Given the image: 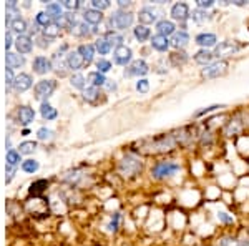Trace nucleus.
Returning a JSON list of instances; mask_svg holds the SVG:
<instances>
[{
  "label": "nucleus",
  "instance_id": "f257e3e1",
  "mask_svg": "<svg viewBox=\"0 0 249 246\" xmlns=\"http://www.w3.org/2000/svg\"><path fill=\"white\" fill-rule=\"evenodd\" d=\"M144 143H150L148 145V153H163V151H170L173 148L178 145V140H176V135L173 133H164V135L155 136L151 140H146Z\"/></svg>",
  "mask_w": 249,
  "mask_h": 246
},
{
  "label": "nucleus",
  "instance_id": "f03ea898",
  "mask_svg": "<svg viewBox=\"0 0 249 246\" xmlns=\"http://www.w3.org/2000/svg\"><path fill=\"white\" fill-rule=\"evenodd\" d=\"M142 168H143V161L140 160L136 155H133V153H128V155L124 156L118 165V170L123 176L138 175V173L142 171Z\"/></svg>",
  "mask_w": 249,
  "mask_h": 246
},
{
  "label": "nucleus",
  "instance_id": "7ed1b4c3",
  "mask_svg": "<svg viewBox=\"0 0 249 246\" xmlns=\"http://www.w3.org/2000/svg\"><path fill=\"white\" fill-rule=\"evenodd\" d=\"M176 171H179V163H176V161H158L151 170V176L155 180H164L173 176Z\"/></svg>",
  "mask_w": 249,
  "mask_h": 246
},
{
  "label": "nucleus",
  "instance_id": "20e7f679",
  "mask_svg": "<svg viewBox=\"0 0 249 246\" xmlns=\"http://www.w3.org/2000/svg\"><path fill=\"white\" fill-rule=\"evenodd\" d=\"M133 20H135V15L131 14V12L116 10L110 17V27L115 30H124V29H128V27H131Z\"/></svg>",
  "mask_w": 249,
  "mask_h": 246
},
{
  "label": "nucleus",
  "instance_id": "39448f33",
  "mask_svg": "<svg viewBox=\"0 0 249 246\" xmlns=\"http://www.w3.org/2000/svg\"><path fill=\"white\" fill-rule=\"evenodd\" d=\"M55 87H57L55 80H40V82L37 83V87H35V98L47 100L48 96L53 94Z\"/></svg>",
  "mask_w": 249,
  "mask_h": 246
},
{
  "label": "nucleus",
  "instance_id": "423d86ee",
  "mask_svg": "<svg viewBox=\"0 0 249 246\" xmlns=\"http://www.w3.org/2000/svg\"><path fill=\"white\" fill-rule=\"evenodd\" d=\"M226 70H228V62H224V60H219V62L211 63V65H208L206 68H203L201 75L206 76V78H218V76L223 75Z\"/></svg>",
  "mask_w": 249,
  "mask_h": 246
},
{
  "label": "nucleus",
  "instance_id": "0eeeda50",
  "mask_svg": "<svg viewBox=\"0 0 249 246\" xmlns=\"http://www.w3.org/2000/svg\"><path fill=\"white\" fill-rule=\"evenodd\" d=\"M241 50V45H238V43L234 42H221L219 45H216L214 48V57L218 58H223V57H230V55L236 54V52Z\"/></svg>",
  "mask_w": 249,
  "mask_h": 246
},
{
  "label": "nucleus",
  "instance_id": "6e6552de",
  "mask_svg": "<svg viewBox=\"0 0 249 246\" xmlns=\"http://www.w3.org/2000/svg\"><path fill=\"white\" fill-rule=\"evenodd\" d=\"M160 10L156 9V7H151V5H146V7H143L142 10H140V14H138V20H140V23L142 25H150V23H153L158 20L160 17Z\"/></svg>",
  "mask_w": 249,
  "mask_h": 246
},
{
  "label": "nucleus",
  "instance_id": "1a4fd4ad",
  "mask_svg": "<svg viewBox=\"0 0 249 246\" xmlns=\"http://www.w3.org/2000/svg\"><path fill=\"white\" fill-rule=\"evenodd\" d=\"M148 72H150V67H148V63L144 62V60H135V62H131V65L124 70V75L143 76V75H146Z\"/></svg>",
  "mask_w": 249,
  "mask_h": 246
},
{
  "label": "nucleus",
  "instance_id": "9d476101",
  "mask_svg": "<svg viewBox=\"0 0 249 246\" xmlns=\"http://www.w3.org/2000/svg\"><path fill=\"white\" fill-rule=\"evenodd\" d=\"M131 58H133V52H131L130 47L123 45L115 48V54H113L115 63H118V65H128L131 62Z\"/></svg>",
  "mask_w": 249,
  "mask_h": 246
},
{
  "label": "nucleus",
  "instance_id": "9b49d317",
  "mask_svg": "<svg viewBox=\"0 0 249 246\" xmlns=\"http://www.w3.org/2000/svg\"><path fill=\"white\" fill-rule=\"evenodd\" d=\"M244 128V123H243V118H241V114L234 115L230 122L226 123L224 127V135L226 136H232V135H239Z\"/></svg>",
  "mask_w": 249,
  "mask_h": 246
},
{
  "label": "nucleus",
  "instance_id": "f8f14e48",
  "mask_svg": "<svg viewBox=\"0 0 249 246\" xmlns=\"http://www.w3.org/2000/svg\"><path fill=\"white\" fill-rule=\"evenodd\" d=\"M171 17L179 22H184L186 19H190V7L184 2H178L171 7Z\"/></svg>",
  "mask_w": 249,
  "mask_h": 246
},
{
  "label": "nucleus",
  "instance_id": "ddd939ff",
  "mask_svg": "<svg viewBox=\"0 0 249 246\" xmlns=\"http://www.w3.org/2000/svg\"><path fill=\"white\" fill-rule=\"evenodd\" d=\"M156 32H158V35H163V37H170V35H175L176 34V25L175 22H171V20H158L156 22Z\"/></svg>",
  "mask_w": 249,
  "mask_h": 246
},
{
  "label": "nucleus",
  "instance_id": "4468645a",
  "mask_svg": "<svg viewBox=\"0 0 249 246\" xmlns=\"http://www.w3.org/2000/svg\"><path fill=\"white\" fill-rule=\"evenodd\" d=\"M196 43L208 50V48L218 45V37H216L214 34H210V32H204V34H199L198 37H196Z\"/></svg>",
  "mask_w": 249,
  "mask_h": 246
},
{
  "label": "nucleus",
  "instance_id": "2eb2a0df",
  "mask_svg": "<svg viewBox=\"0 0 249 246\" xmlns=\"http://www.w3.org/2000/svg\"><path fill=\"white\" fill-rule=\"evenodd\" d=\"M32 83H34V80H32V76L29 74H20V75L15 76L14 88L17 92H25L32 87Z\"/></svg>",
  "mask_w": 249,
  "mask_h": 246
},
{
  "label": "nucleus",
  "instance_id": "dca6fc26",
  "mask_svg": "<svg viewBox=\"0 0 249 246\" xmlns=\"http://www.w3.org/2000/svg\"><path fill=\"white\" fill-rule=\"evenodd\" d=\"M15 47L20 54H30L32 48H34V42L29 35H18L17 40H15Z\"/></svg>",
  "mask_w": 249,
  "mask_h": 246
},
{
  "label": "nucleus",
  "instance_id": "f3484780",
  "mask_svg": "<svg viewBox=\"0 0 249 246\" xmlns=\"http://www.w3.org/2000/svg\"><path fill=\"white\" fill-rule=\"evenodd\" d=\"M52 68H53V63H52L47 57H37V58L34 60V70H35V74L43 75V74H47V72H50Z\"/></svg>",
  "mask_w": 249,
  "mask_h": 246
},
{
  "label": "nucleus",
  "instance_id": "a211bd4d",
  "mask_svg": "<svg viewBox=\"0 0 249 246\" xmlns=\"http://www.w3.org/2000/svg\"><path fill=\"white\" fill-rule=\"evenodd\" d=\"M17 116H18V122L22 123V125H30L32 122H34V118H35V112L32 110L30 107L23 105V107L18 108Z\"/></svg>",
  "mask_w": 249,
  "mask_h": 246
},
{
  "label": "nucleus",
  "instance_id": "6ab92c4d",
  "mask_svg": "<svg viewBox=\"0 0 249 246\" xmlns=\"http://www.w3.org/2000/svg\"><path fill=\"white\" fill-rule=\"evenodd\" d=\"M83 63H85V60L78 54V50L70 52V54L67 55V67L71 68V70H80V68L83 67Z\"/></svg>",
  "mask_w": 249,
  "mask_h": 246
},
{
  "label": "nucleus",
  "instance_id": "aec40b11",
  "mask_svg": "<svg viewBox=\"0 0 249 246\" xmlns=\"http://www.w3.org/2000/svg\"><path fill=\"white\" fill-rule=\"evenodd\" d=\"M188 43H190V35H188L186 30L176 32V34L173 35V38H171V45L175 48H184Z\"/></svg>",
  "mask_w": 249,
  "mask_h": 246
},
{
  "label": "nucleus",
  "instance_id": "412c9836",
  "mask_svg": "<svg viewBox=\"0 0 249 246\" xmlns=\"http://www.w3.org/2000/svg\"><path fill=\"white\" fill-rule=\"evenodd\" d=\"M171 45V40H168V37H163V35H153L151 37V47L158 52H166Z\"/></svg>",
  "mask_w": 249,
  "mask_h": 246
},
{
  "label": "nucleus",
  "instance_id": "4be33fe9",
  "mask_svg": "<svg viewBox=\"0 0 249 246\" xmlns=\"http://www.w3.org/2000/svg\"><path fill=\"white\" fill-rule=\"evenodd\" d=\"M83 20H85V23H90V25H98V23L103 20V14L96 9L85 10V14H83Z\"/></svg>",
  "mask_w": 249,
  "mask_h": 246
},
{
  "label": "nucleus",
  "instance_id": "5701e85b",
  "mask_svg": "<svg viewBox=\"0 0 249 246\" xmlns=\"http://www.w3.org/2000/svg\"><path fill=\"white\" fill-rule=\"evenodd\" d=\"M214 57V54H213L211 50H206V48H201L199 52H196L195 54V62L199 63V65H211V60Z\"/></svg>",
  "mask_w": 249,
  "mask_h": 246
},
{
  "label": "nucleus",
  "instance_id": "b1692460",
  "mask_svg": "<svg viewBox=\"0 0 249 246\" xmlns=\"http://www.w3.org/2000/svg\"><path fill=\"white\" fill-rule=\"evenodd\" d=\"M5 62H7V68H20L23 65V57L18 54H14V52H7V57H5Z\"/></svg>",
  "mask_w": 249,
  "mask_h": 246
},
{
  "label": "nucleus",
  "instance_id": "393cba45",
  "mask_svg": "<svg viewBox=\"0 0 249 246\" xmlns=\"http://www.w3.org/2000/svg\"><path fill=\"white\" fill-rule=\"evenodd\" d=\"M78 54L82 55L87 63L91 62L95 57V45H91V43H83V45L78 47Z\"/></svg>",
  "mask_w": 249,
  "mask_h": 246
},
{
  "label": "nucleus",
  "instance_id": "a878e982",
  "mask_svg": "<svg viewBox=\"0 0 249 246\" xmlns=\"http://www.w3.org/2000/svg\"><path fill=\"white\" fill-rule=\"evenodd\" d=\"M133 35L138 42H146V40L151 37V30L148 29L146 25H138L133 29Z\"/></svg>",
  "mask_w": 249,
  "mask_h": 246
},
{
  "label": "nucleus",
  "instance_id": "bb28decb",
  "mask_svg": "<svg viewBox=\"0 0 249 246\" xmlns=\"http://www.w3.org/2000/svg\"><path fill=\"white\" fill-rule=\"evenodd\" d=\"M88 82L91 83V87H96V88H98V87H102V85H107L108 80L105 78V75L100 74V72L96 70V72H91V74L88 75Z\"/></svg>",
  "mask_w": 249,
  "mask_h": 246
},
{
  "label": "nucleus",
  "instance_id": "cd10ccee",
  "mask_svg": "<svg viewBox=\"0 0 249 246\" xmlns=\"http://www.w3.org/2000/svg\"><path fill=\"white\" fill-rule=\"evenodd\" d=\"M186 60H188V55L184 54L183 50H179V52H173V54L170 55V62H171L175 67L184 65V63H186Z\"/></svg>",
  "mask_w": 249,
  "mask_h": 246
},
{
  "label": "nucleus",
  "instance_id": "c85d7f7f",
  "mask_svg": "<svg viewBox=\"0 0 249 246\" xmlns=\"http://www.w3.org/2000/svg\"><path fill=\"white\" fill-rule=\"evenodd\" d=\"M40 112H42V116H43V118H47V120L57 118V110H55V108L52 107L50 103H47V102H43V103H42V107H40Z\"/></svg>",
  "mask_w": 249,
  "mask_h": 246
},
{
  "label": "nucleus",
  "instance_id": "c756f323",
  "mask_svg": "<svg viewBox=\"0 0 249 246\" xmlns=\"http://www.w3.org/2000/svg\"><path fill=\"white\" fill-rule=\"evenodd\" d=\"M47 14L50 15L52 19H57L60 20L62 19V15H63V12H62V5L60 3H48L47 5Z\"/></svg>",
  "mask_w": 249,
  "mask_h": 246
},
{
  "label": "nucleus",
  "instance_id": "7c9ffc66",
  "mask_svg": "<svg viewBox=\"0 0 249 246\" xmlns=\"http://www.w3.org/2000/svg\"><path fill=\"white\" fill-rule=\"evenodd\" d=\"M105 38H107V42L110 43L111 47H113V45H115L116 48H118V47H123V42H124V38L122 37V35L115 34V32H108Z\"/></svg>",
  "mask_w": 249,
  "mask_h": 246
},
{
  "label": "nucleus",
  "instance_id": "2f4dec72",
  "mask_svg": "<svg viewBox=\"0 0 249 246\" xmlns=\"http://www.w3.org/2000/svg\"><path fill=\"white\" fill-rule=\"evenodd\" d=\"M10 27H12V30H15L17 34L23 35V32L27 30V22L23 19H20V17H15L14 20H12Z\"/></svg>",
  "mask_w": 249,
  "mask_h": 246
},
{
  "label": "nucleus",
  "instance_id": "473e14b6",
  "mask_svg": "<svg viewBox=\"0 0 249 246\" xmlns=\"http://www.w3.org/2000/svg\"><path fill=\"white\" fill-rule=\"evenodd\" d=\"M35 148H37V142H23L20 143L18 153L20 155H30V153L35 151Z\"/></svg>",
  "mask_w": 249,
  "mask_h": 246
},
{
  "label": "nucleus",
  "instance_id": "72a5a7b5",
  "mask_svg": "<svg viewBox=\"0 0 249 246\" xmlns=\"http://www.w3.org/2000/svg\"><path fill=\"white\" fill-rule=\"evenodd\" d=\"M110 48H111V45L107 42V38H98V40H96L95 50H98L100 55H107L108 52H110Z\"/></svg>",
  "mask_w": 249,
  "mask_h": 246
},
{
  "label": "nucleus",
  "instance_id": "f704fd0d",
  "mask_svg": "<svg viewBox=\"0 0 249 246\" xmlns=\"http://www.w3.org/2000/svg\"><path fill=\"white\" fill-rule=\"evenodd\" d=\"M47 185H48L47 180H38V181H35V183H32L30 195H40V193H42L43 189L47 188Z\"/></svg>",
  "mask_w": 249,
  "mask_h": 246
},
{
  "label": "nucleus",
  "instance_id": "c9c22d12",
  "mask_svg": "<svg viewBox=\"0 0 249 246\" xmlns=\"http://www.w3.org/2000/svg\"><path fill=\"white\" fill-rule=\"evenodd\" d=\"M100 95V90L96 87H90L87 88V90H83V98L87 100V102H95L96 98H98Z\"/></svg>",
  "mask_w": 249,
  "mask_h": 246
},
{
  "label": "nucleus",
  "instance_id": "e433bc0d",
  "mask_svg": "<svg viewBox=\"0 0 249 246\" xmlns=\"http://www.w3.org/2000/svg\"><path fill=\"white\" fill-rule=\"evenodd\" d=\"M58 34H60L58 23H50V25L45 27V30H43V35H45V37H48V38H55Z\"/></svg>",
  "mask_w": 249,
  "mask_h": 246
},
{
  "label": "nucleus",
  "instance_id": "4c0bfd02",
  "mask_svg": "<svg viewBox=\"0 0 249 246\" xmlns=\"http://www.w3.org/2000/svg\"><path fill=\"white\" fill-rule=\"evenodd\" d=\"M190 19L193 20V22H198V23H201L204 22V20L208 19V14H206V10H201V9H196L193 14H190Z\"/></svg>",
  "mask_w": 249,
  "mask_h": 246
},
{
  "label": "nucleus",
  "instance_id": "58836bf2",
  "mask_svg": "<svg viewBox=\"0 0 249 246\" xmlns=\"http://www.w3.org/2000/svg\"><path fill=\"white\" fill-rule=\"evenodd\" d=\"M22 170L27 171V173H35L38 170V161L35 160H25L22 163Z\"/></svg>",
  "mask_w": 249,
  "mask_h": 246
},
{
  "label": "nucleus",
  "instance_id": "ea45409f",
  "mask_svg": "<svg viewBox=\"0 0 249 246\" xmlns=\"http://www.w3.org/2000/svg\"><path fill=\"white\" fill-rule=\"evenodd\" d=\"M20 161V153L15 151V150H9L7 151V165H10V167H17Z\"/></svg>",
  "mask_w": 249,
  "mask_h": 246
},
{
  "label": "nucleus",
  "instance_id": "a19ab883",
  "mask_svg": "<svg viewBox=\"0 0 249 246\" xmlns=\"http://www.w3.org/2000/svg\"><path fill=\"white\" fill-rule=\"evenodd\" d=\"M71 85H73L75 88H80V90H83L85 88V76H83L82 74H75L73 76H71Z\"/></svg>",
  "mask_w": 249,
  "mask_h": 246
},
{
  "label": "nucleus",
  "instance_id": "79ce46f5",
  "mask_svg": "<svg viewBox=\"0 0 249 246\" xmlns=\"http://www.w3.org/2000/svg\"><path fill=\"white\" fill-rule=\"evenodd\" d=\"M37 23H38V25L48 27L50 23H53V22H52V17L47 14V12H38V14H37Z\"/></svg>",
  "mask_w": 249,
  "mask_h": 246
},
{
  "label": "nucleus",
  "instance_id": "37998d69",
  "mask_svg": "<svg viewBox=\"0 0 249 246\" xmlns=\"http://www.w3.org/2000/svg\"><path fill=\"white\" fill-rule=\"evenodd\" d=\"M218 246H239V240H234L232 236H223L219 238Z\"/></svg>",
  "mask_w": 249,
  "mask_h": 246
},
{
  "label": "nucleus",
  "instance_id": "c03bdc74",
  "mask_svg": "<svg viewBox=\"0 0 249 246\" xmlns=\"http://www.w3.org/2000/svg\"><path fill=\"white\" fill-rule=\"evenodd\" d=\"M52 135H53V132L48 130V128H40V130L37 132L38 140H42V142H48V140H52Z\"/></svg>",
  "mask_w": 249,
  "mask_h": 246
},
{
  "label": "nucleus",
  "instance_id": "a18cd8bd",
  "mask_svg": "<svg viewBox=\"0 0 249 246\" xmlns=\"http://www.w3.org/2000/svg\"><path fill=\"white\" fill-rule=\"evenodd\" d=\"M96 68H98L100 74H105V72L111 70V63L108 62V60L102 58V60H98V62H96Z\"/></svg>",
  "mask_w": 249,
  "mask_h": 246
},
{
  "label": "nucleus",
  "instance_id": "49530a36",
  "mask_svg": "<svg viewBox=\"0 0 249 246\" xmlns=\"http://www.w3.org/2000/svg\"><path fill=\"white\" fill-rule=\"evenodd\" d=\"M136 90L140 92V94H146L148 90H150V82H148L146 78H142L136 82Z\"/></svg>",
  "mask_w": 249,
  "mask_h": 246
},
{
  "label": "nucleus",
  "instance_id": "de8ad7c7",
  "mask_svg": "<svg viewBox=\"0 0 249 246\" xmlns=\"http://www.w3.org/2000/svg\"><path fill=\"white\" fill-rule=\"evenodd\" d=\"M218 108H224V105H211V107H206V108H203V110H198L195 114V116H203L206 114H211V112L218 110Z\"/></svg>",
  "mask_w": 249,
  "mask_h": 246
},
{
  "label": "nucleus",
  "instance_id": "09e8293b",
  "mask_svg": "<svg viewBox=\"0 0 249 246\" xmlns=\"http://www.w3.org/2000/svg\"><path fill=\"white\" fill-rule=\"evenodd\" d=\"M91 5H93V9L102 12L103 9H108V7H110V2H108V0H93Z\"/></svg>",
  "mask_w": 249,
  "mask_h": 246
},
{
  "label": "nucleus",
  "instance_id": "8fccbe9b",
  "mask_svg": "<svg viewBox=\"0 0 249 246\" xmlns=\"http://www.w3.org/2000/svg\"><path fill=\"white\" fill-rule=\"evenodd\" d=\"M198 9H201V10H206V9H211L213 5H214V2L213 0H198Z\"/></svg>",
  "mask_w": 249,
  "mask_h": 246
},
{
  "label": "nucleus",
  "instance_id": "3c124183",
  "mask_svg": "<svg viewBox=\"0 0 249 246\" xmlns=\"http://www.w3.org/2000/svg\"><path fill=\"white\" fill-rule=\"evenodd\" d=\"M62 5L65 7V9H68V10H75V9H78V7H80V2H75V0H65Z\"/></svg>",
  "mask_w": 249,
  "mask_h": 246
},
{
  "label": "nucleus",
  "instance_id": "603ef678",
  "mask_svg": "<svg viewBox=\"0 0 249 246\" xmlns=\"http://www.w3.org/2000/svg\"><path fill=\"white\" fill-rule=\"evenodd\" d=\"M5 80H7V85H14V72H12V68H7L5 70Z\"/></svg>",
  "mask_w": 249,
  "mask_h": 246
},
{
  "label": "nucleus",
  "instance_id": "864d4df0",
  "mask_svg": "<svg viewBox=\"0 0 249 246\" xmlns=\"http://www.w3.org/2000/svg\"><path fill=\"white\" fill-rule=\"evenodd\" d=\"M118 221H120V213H115L113 221L110 223V229H111V231H116V229H118Z\"/></svg>",
  "mask_w": 249,
  "mask_h": 246
},
{
  "label": "nucleus",
  "instance_id": "5fc2aeb1",
  "mask_svg": "<svg viewBox=\"0 0 249 246\" xmlns=\"http://www.w3.org/2000/svg\"><path fill=\"white\" fill-rule=\"evenodd\" d=\"M218 218L223 221V223H232V221H234L232 220V216H228V213H219Z\"/></svg>",
  "mask_w": 249,
  "mask_h": 246
},
{
  "label": "nucleus",
  "instance_id": "6e6d98bb",
  "mask_svg": "<svg viewBox=\"0 0 249 246\" xmlns=\"http://www.w3.org/2000/svg\"><path fill=\"white\" fill-rule=\"evenodd\" d=\"M239 246H249V235L244 236V238H241V240H239Z\"/></svg>",
  "mask_w": 249,
  "mask_h": 246
},
{
  "label": "nucleus",
  "instance_id": "4d7b16f0",
  "mask_svg": "<svg viewBox=\"0 0 249 246\" xmlns=\"http://www.w3.org/2000/svg\"><path fill=\"white\" fill-rule=\"evenodd\" d=\"M118 5H120V10H122V9H124V7H131V2H124V0H120Z\"/></svg>",
  "mask_w": 249,
  "mask_h": 246
},
{
  "label": "nucleus",
  "instance_id": "13d9d810",
  "mask_svg": "<svg viewBox=\"0 0 249 246\" xmlns=\"http://www.w3.org/2000/svg\"><path fill=\"white\" fill-rule=\"evenodd\" d=\"M10 45H12V35H10V34H7V35H5V47L9 48Z\"/></svg>",
  "mask_w": 249,
  "mask_h": 246
},
{
  "label": "nucleus",
  "instance_id": "bf43d9fd",
  "mask_svg": "<svg viewBox=\"0 0 249 246\" xmlns=\"http://www.w3.org/2000/svg\"><path fill=\"white\" fill-rule=\"evenodd\" d=\"M15 7H17V2H15V0H12V2L7 3V9H15Z\"/></svg>",
  "mask_w": 249,
  "mask_h": 246
}]
</instances>
